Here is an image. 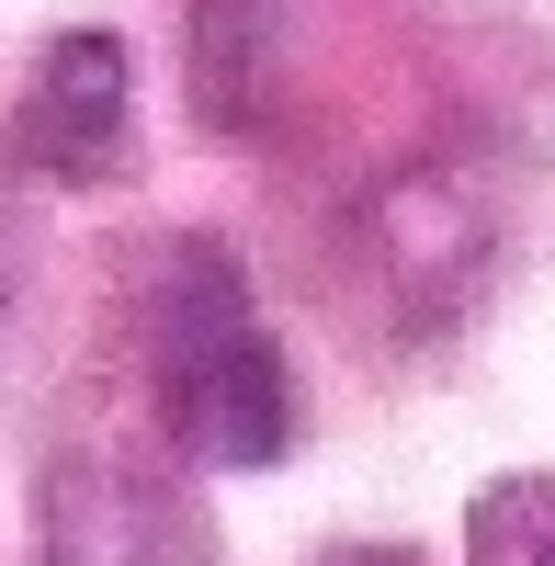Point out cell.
Returning <instances> with one entry per match:
<instances>
[{
    "mask_svg": "<svg viewBox=\"0 0 555 566\" xmlns=\"http://www.w3.org/2000/svg\"><path fill=\"white\" fill-rule=\"evenodd\" d=\"M148 374H159L181 453H205V464H272L295 442V374L272 352V328L250 317L239 272L205 239L170 261L159 306H148Z\"/></svg>",
    "mask_w": 555,
    "mask_h": 566,
    "instance_id": "cell-1",
    "label": "cell"
},
{
    "mask_svg": "<svg viewBox=\"0 0 555 566\" xmlns=\"http://www.w3.org/2000/svg\"><path fill=\"white\" fill-rule=\"evenodd\" d=\"M45 566H216V533L193 522V499L170 476L80 453L45 488Z\"/></svg>",
    "mask_w": 555,
    "mask_h": 566,
    "instance_id": "cell-2",
    "label": "cell"
},
{
    "mask_svg": "<svg viewBox=\"0 0 555 566\" xmlns=\"http://www.w3.org/2000/svg\"><path fill=\"white\" fill-rule=\"evenodd\" d=\"M12 159L45 181H103L125 159V45L114 34H57L12 103Z\"/></svg>",
    "mask_w": 555,
    "mask_h": 566,
    "instance_id": "cell-3",
    "label": "cell"
},
{
    "mask_svg": "<svg viewBox=\"0 0 555 566\" xmlns=\"http://www.w3.org/2000/svg\"><path fill=\"white\" fill-rule=\"evenodd\" d=\"M477 566H555V476H499L465 522Z\"/></svg>",
    "mask_w": 555,
    "mask_h": 566,
    "instance_id": "cell-4",
    "label": "cell"
},
{
    "mask_svg": "<svg viewBox=\"0 0 555 566\" xmlns=\"http://www.w3.org/2000/svg\"><path fill=\"white\" fill-rule=\"evenodd\" d=\"M329 566H420V555H408V544H341Z\"/></svg>",
    "mask_w": 555,
    "mask_h": 566,
    "instance_id": "cell-5",
    "label": "cell"
}]
</instances>
